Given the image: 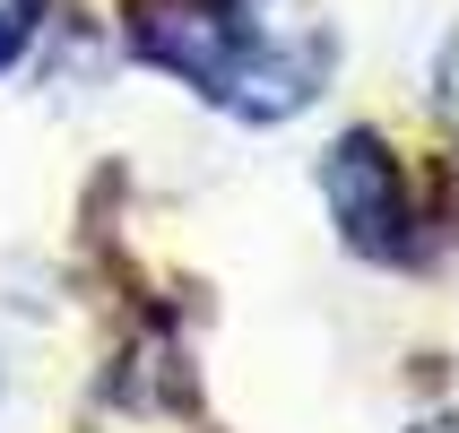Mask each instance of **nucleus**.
<instances>
[{
  "label": "nucleus",
  "instance_id": "nucleus-4",
  "mask_svg": "<svg viewBox=\"0 0 459 433\" xmlns=\"http://www.w3.org/2000/svg\"><path fill=\"white\" fill-rule=\"evenodd\" d=\"M434 113L459 130V26L442 35V52H434Z\"/></svg>",
  "mask_w": 459,
  "mask_h": 433
},
{
  "label": "nucleus",
  "instance_id": "nucleus-3",
  "mask_svg": "<svg viewBox=\"0 0 459 433\" xmlns=\"http://www.w3.org/2000/svg\"><path fill=\"white\" fill-rule=\"evenodd\" d=\"M35 18H44V0H0V70H18V61H26Z\"/></svg>",
  "mask_w": 459,
  "mask_h": 433
},
{
  "label": "nucleus",
  "instance_id": "nucleus-5",
  "mask_svg": "<svg viewBox=\"0 0 459 433\" xmlns=\"http://www.w3.org/2000/svg\"><path fill=\"white\" fill-rule=\"evenodd\" d=\"M416 433H459V416H434V425H416Z\"/></svg>",
  "mask_w": 459,
  "mask_h": 433
},
{
  "label": "nucleus",
  "instance_id": "nucleus-1",
  "mask_svg": "<svg viewBox=\"0 0 459 433\" xmlns=\"http://www.w3.org/2000/svg\"><path fill=\"white\" fill-rule=\"evenodd\" d=\"M130 52L234 122H286L330 78V26H278L260 0H130Z\"/></svg>",
  "mask_w": 459,
  "mask_h": 433
},
{
  "label": "nucleus",
  "instance_id": "nucleus-2",
  "mask_svg": "<svg viewBox=\"0 0 459 433\" xmlns=\"http://www.w3.org/2000/svg\"><path fill=\"white\" fill-rule=\"evenodd\" d=\"M321 200L338 217V243L356 260H382V269H408L425 260V217H416V191L399 174L382 130H338L330 156H321Z\"/></svg>",
  "mask_w": 459,
  "mask_h": 433
}]
</instances>
